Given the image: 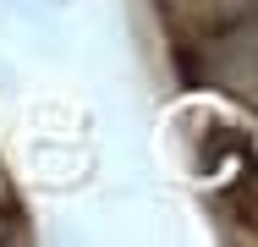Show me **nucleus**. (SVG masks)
I'll return each mask as SVG.
<instances>
[{"label": "nucleus", "mask_w": 258, "mask_h": 247, "mask_svg": "<svg viewBox=\"0 0 258 247\" xmlns=\"http://www.w3.org/2000/svg\"><path fill=\"white\" fill-rule=\"evenodd\" d=\"M204 77L220 83V88H231V94H242V99H258V22L225 28L220 39H209Z\"/></svg>", "instance_id": "nucleus-1"}, {"label": "nucleus", "mask_w": 258, "mask_h": 247, "mask_svg": "<svg viewBox=\"0 0 258 247\" xmlns=\"http://www.w3.org/2000/svg\"><path fill=\"white\" fill-rule=\"evenodd\" d=\"M181 17H204V22H231V17H242V11H253L258 0H170Z\"/></svg>", "instance_id": "nucleus-2"}]
</instances>
